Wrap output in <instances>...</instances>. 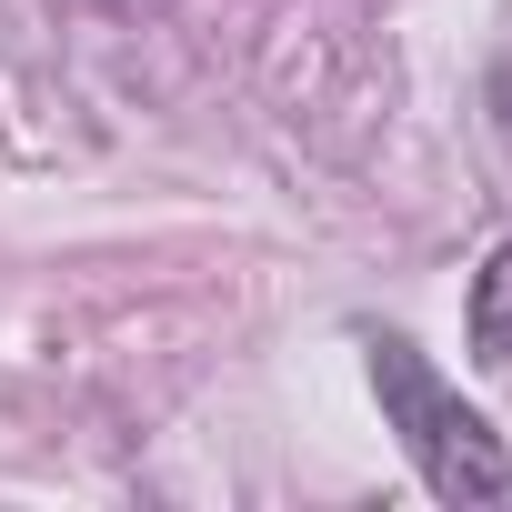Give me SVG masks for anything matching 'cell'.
Returning a JSON list of instances; mask_svg holds the SVG:
<instances>
[{"mask_svg": "<svg viewBox=\"0 0 512 512\" xmlns=\"http://www.w3.org/2000/svg\"><path fill=\"white\" fill-rule=\"evenodd\" d=\"M462 332H472V362H482V372H502V362H512V241H492V262L472 272Z\"/></svg>", "mask_w": 512, "mask_h": 512, "instance_id": "2", "label": "cell"}, {"mask_svg": "<svg viewBox=\"0 0 512 512\" xmlns=\"http://www.w3.org/2000/svg\"><path fill=\"white\" fill-rule=\"evenodd\" d=\"M362 352H372L382 422L402 432L422 492L452 502V512H472V502H512V452H502V432H492V422H482V412L422 362V342H412V332H372Z\"/></svg>", "mask_w": 512, "mask_h": 512, "instance_id": "1", "label": "cell"}]
</instances>
